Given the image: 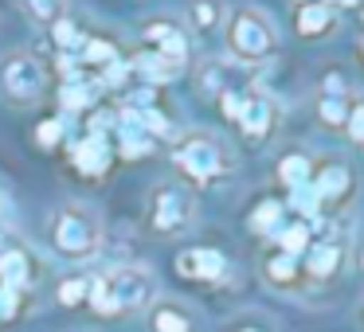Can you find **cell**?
I'll return each instance as SVG.
<instances>
[{
  "label": "cell",
  "instance_id": "1",
  "mask_svg": "<svg viewBox=\"0 0 364 332\" xmlns=\"http://www.w3.org/2000/svg\"><path fill=\"white\" fill-rule=\"evenodd\" d=\"M157 301V277L137 262L106 270L102 277L90 282V297L87 305L98 316H126V313H141Z\"/></svg>",
  "mask_w": 364,
  "mask_h": 332
},
{
  "label": "cell",
  "instance_id": "2",
  "mask_svg": "<svg viewBox=\"0 0 364 332\" xmlns=\"http://www.w3.org/2000/svg\"><path fill=\"white\" fill-rule=\"evenodd\" d=\"M48 243L59 258L67 262H87L102 250L106 235H102V223L90 207L82 204H63L55 215H51V227H48Z\"/></svg>",
  "mask_w": 364,
  "mask_h": 332
},
{
  "label": "cell",
  "instance_id": "3",
  "mask_svg": "<svg viewBox=\"0 0 364 332\" xmlns=\"http://www.w3.org/2000/svg\"><path fill=\"white\" fill-rule=\"evenodd\" d=\"M173 165H176V172L188 176L192 184H212L231 168V157H228L220 137L196 129V133H184L173 141Z\"/></svg>",
  "mask_w": 364,
  "mask_h": 332
},
{
  "label": "cell",
  "instance_id": "4",
  "mask_svg": "<svg viewBox=\"0 0 364 332\" xmlns=\"http://www.w3.org/2000/svg\"><path fill=\"white\" fill-rule=\"evenodd\" d=\"M228 51L235 63H267L278 51V32L267 12L259 9H235L228 16Z\"/></svg>",
  "mask_w": 364,
  "mask_h": 332
},
{
  "label": "cell",
  "instance_id": "5",
  "mask_svg": "<svg viewBox=\"0 0 364 332\" xmlns=\"http://www.w3.org/2000/svg\"><path fill=\"white\" fill-rule=\"evenodd\" d=\"M145 223L157 235H184L196 223V192L188 184H157L145 204Z\"/></svg>",
  "mask_w": 364,
  "mask_h": 332
},
{
  "label": "cell",
  "instance_id": "6",
  "mask_svg": "<svg viewBox=\"0 0 364 332\" xmlns=\"http://www.w3.org/2000/svg\"><path fill=\"white\" fill-rule=\"evenodd\" d=\"M48 90V67L28 51L0 59V98L9 106H36Z\"/></svg>",
  "mask_w": 364,
  "mask_h": 332
},
{
  "label": "cell",
  "instance_id": "7",
  "mask_svg": "<svg viewBox=\"0 0 364 332\" xmlns=\"http://www.w3.org/2000/svg\"><path fill=\"white\" fill-rule=\"evenodd\" d=\"M309 188L317 192V199H321V215H325V211H333V207H341V204L353 199L356 176H353V168H348L345 160H325V165L314 168Z\"/></svg>",
  "mask_w": 364,
  "mask_h": 332
},
{
  "label": "cell",
  "instance_id": "8",
  "mask_svg": "<svg viewBox=\"0 0 364 332\" xmlns=\"http://www.w3.org/2000/svg\"><path fill=\"white\" fill-rule=\"evenodd\" d=\"M141 43H145V51H157V55L173 59L176 67L188 63V35H184V28L176 24V20H168V16L145 20L141 24Z\"/></svg>",
  "mask_w": 364,
  "mask_h": 332
},
{
  "label": "cell",
  "instance_id": "9",
  "mask_svg": "<svg viewBox=\"0 0 364 332\" xmlns=\"http://www.w3.org/2000/svg\"><path fill=\"white\" fill-rule=\"evenodd\" d=\"M235 126H239V133H243L251 145L267 141L270 126H274V102H270L262 90H243L239 110H235Z\"/></svg>",
  "mask_w": 364,
  "mask_h": 332
},
{
  "label": "cell",
  "instance_id": "10",
  "mask_svg": "<svg viewBox=\"0 0 364 332\" xmlns=\"http://www.w3.org/2000/svg\"><path fill=\"white\" fill-rule=\"evenodd\" d=\"M176 274L188 282H204V285H220L228 277V258L215 246H192V250L176 254Z\"/></svg>",
  "mask_w": 364,
  "mask_h": 332
},
{
  "label": "cell",
  "instance_id": "11",
  "mask_svg": "<svg viewBox=\"0 0 364 332\" xmlns=\"http://www.w3.org/2000/svg\"><path fill=\"white\" fill-rule=\"evenodd\" d=\"M114 165V145L110 137H95V133H82L79 141H71V168L87 180H98L106 176Z\"/></svg>",
  "mask_w": 364,
  "mask_h": 332
},
{
  "label": "cell",
  "instance_id": "12",
  "mask_svg": "<svg viewBox=\"0 0 364 332\" xmlns=\"http://www.w3.org/2000/svg\"><path fill=\"white\" fill-rule=\"evenodd\" d=\"M341 266H345V246L337 238H314L301 254V274L314 282H329Z\"/></svg>",
  "mask_w": 364,
  "mask_h": 332
},
{
  "label": "cell",
  "instance_id": "13",
  "mask_svg": "<svg viewBox=\"0 0 364 332\" xmlns=\"http://www.w3.org/2000/svg\"><path fill=\"white\" fill-rule=\"evenodd\" d=\"M235 82H239V67L223 63V59H208V63H200V71H196L200 98H212V102H220L228 90H239Z\"/></svg>",
  "mask_w": 364,
  "mask_h": 332
},
{
  "label": "cell",
  "instance_id": "14",
  "mask_svg": "<svg viewBox=\"0 0 364 332\" xmlns=\"http://www.w3.org/2000/svg\"><path fill=\"white\" fill-rule=\"evenodd\" d=\"M32 282H36V262H32V254L20 250V246H4V250H0V285H9V289H20V293H24Z\"/></svg>",
  "mask_w": 364,
  "mask_h": 332
},
{
  "label": "cell",
  "instance_id": "15",
  "mask_svg": "<svg viewBox=\"0 0 364 332\" xmlns=\"http://www.w3.org/2000/svg\"><path fill=\"white\" fill-rule=\"evenodd\" d=\"M129 74H134L141 87L157 90L161 82H173L176 74H181V67H176L173 59L157 55V51H141V55H134V63H129Z\"/></svg>",
  "mask_w": 364,
  "mask_h": 332
},
{
  "label": "cell",
  "instance_id": "16",
  "mask_svg": "<svg viewBox=\"0 0 364 332\" xmlns=\"http://www.w3.org/2000/svg\"><path fill=\"white\" fill-rule=\"evenodd\" d=\"M149 332H196V316L181 301H153L149 305Z\"/></svg>",
  "mask_w": 364,
  "mask_h": 332
},
{
  "label": "cell",
  "instance_id": "17",
  "mask_svg": "<svg viewBox=\"0 0 364 332\" xmlns=\"http://www.w3.org/2000/svg\"><path fill=\"white\" fill-rule=\"evenodd\" d=\"M333 24H337V9L325 4V0H317V4H301V9L294 12V28H298V35H306V40H321V35H329Z\"/></svg>",
  "mask_w": 364,
  "mask_h": 332
},
{
  "label": "cell",
  "instance_id": "18",
  "mask_svg": "<svg viewBox=\"0 0 364 332\" xmlns=\"http://www.w3.org/2000/svg\"><path fill=\"white\" fill-rule=\"evenodd\" d=\"M98 94H102V87L90 82L87 74H79V79L59 87V106L67 114H90V110H98Z\"/></svg>",
  "mask_w": 364,
  "mask_h": 332
},
{
  "label": "cell",
  "instance_id": "19",
  "mask_svg": "<svg viewBox=\"0 0 364 332\" xmlns=\"http://www.w3.org/2000/svg\"><path fill=\"white\" fill-rule=\"evenodd\" d=\"M262 277H267L274 289H290L294 282L301 277V258H294V254H267V262H262Z\"/></svg>",
  "mask_w": 364,
  "mask_h": 332
},
{
  "label": "cell",
  "instance_id": "20",
  "mask_svg": "<svg viewBox=\"0 0 364 332\" xmlns=\"http://www.w3.org/2000/svg\"><path fill=\"white\" fill-rule=\"evenodd\" d=\"M309 176H314V160L301 157V153H286V157L278 160V184H282L286 192L309 184Z\"/></svg>",
  "mask_w": 364,
  "mask_h": 332
},
{
  "label": "cell",
  "instance_id": "21",
  "mask_svg": "<svg viewBox=\"0 0 364 332\" xmlns=\"http://www.w3.org/2000/svg\"><path fill=\"white\" fill-rule=\"evenodd\" d=\"M282 219H286V204H282V199H262V204L251 211V219H247V223H251L255 235H270V238H274L278 231H282Z\"/></svg>",
  "mask_w": 364,
  "mask_h": 332
},
{
  "label": "cell",
  "instance_id": "22",
  "mask_svg": "<svg viewBox=\"0 0 364 332\" xmlns=\"http://www.w3.org/2000/svg\"><path fill=\"white\" fill-rule=\"evenodd\" d=\"M79 63L82 67H110L118 63V48H114V40H106V35H87V43H82L79 51Z\"/></svg>",
  "mask_w": 364,
  "mask_h": 332
},
{
  "label": "cell",
  "instance_id": "23",
  "mask_svg": "<svg viewBox=\"0 0 364 332\" xmlns=\"http://www.w3.org/2000/svg\"><path fill=\"white\" fill-rule=\"evenodd\" d=\"M286 207L298 215V223H317V219H325V215H321V199H317V192L309 188V184L294 188L290 196H286Z\"/></svg>",
  "mask_w": 364,
  "mask_h": 332
},
{
  "label": "cell",
  "instance_id": "24",
  "mask_svg": "<svg viewBox=\"0 0 364 332\" xmlns=\"http://www.w3.org/2000/svg\"><path fill=\"white\" fill-rule=\"evenodd\" d=\"M274 243H278V250H282V254L301 258L306 246L314 243V231H309V223H282V231L274 235Z\"/></svg>",
  "mask_w": 364,
  "mask_h": 332
},
{
  "label": "cell",
  "instance_id": "25",
  "mask_svg": "<svg viewBox=\"0 0 364 332\" xmlns=\"http://www.w3.org/2000/svg\"><path fill=\"white\" fill-rule=\"evenodd\" d=\"M188 24H192V32H215L223 24V4L220 0H192Z\"/></svg>",
  "mask_w": 364,
  "mask_h": 332
},
{
  "label": "cell",
  "instance_id": "26",
  "mask_svg": "<svg viewBox=\"0 0 364 332\" xmlns=\"http://www.w3.org/2000/svg\"><path fill=\"white\" fill-rule=\"evenodd\" d=\"M51 40H55L59 55H75V51H82L87 35L79 32V24H75L71 16H63V20H55V24H51Z\"/></svg>",
  "mask_w": 364,
  "mask_h": 332
},
{
  "label": "cell",
  "instance_id": "27",
  "mask_svg": "<svg viewBox=\"0 0 364 332\" xmlns=\"http://www.w3.org/2000/svg\"><path fill=\"white\" fill-rule=\"evenodd\" d=\"M24 4V12L36 20V24H55V20H63L67 16V9H63V0H20Z\"/></svg>",
  "mask_w": 364,
  "mask_h": 332
},
{
  "label": "cell",
  "instance_id": "28",
  "mask_svg": "<svg viewBox=\"0 0 364 332\" xmlns=\"http://www.w3.org/2000/svg\"><path fill=\"white\" fill-rule=\"evenodd\" d=\"M55 297H59V305H87V297H90V277H63L59 282V289H55Z\"/></svg>",
  "mask_w": 364,
  "mask_h": 332
},
{
  "label": "cell",
  "instance_id": "29",
  "mask_svg": "<svg viewBox=\"0 0 364 332\" xmlns=\"http://www.w3.org/2000/svg\"><path fill=\"white\" fill-rule=\"evenodd\" d=\"M317 118H321L325 126H333V129H345L348 98H329V94H321V102H317Z\"/></svg>",
  "mask_w": 364,
  "mask_h": 332
},
{
  "label": "cell",
  "instance_id": "30",
  "mask_svg": "<svg viewBox=\"0 0 364 332\" xmlns=\"http://www.w3.org/2000/svg\"><path fill=\"white\" fill-rule=\"evenodd\" d=\"M137 118H141V129L153 137V141H168V137H173V121H168L157 106H153V110H141Z\"/></svg>",
  "mask_w": 364,
  "mask_h": 332
},
{
  "label": "cell",
  "instance_id": "31",
  "mask_svg": "<svg viewBox=\"0 0 364 332\" xmlns=\"http://www.w3.org/2000/svg\"><path fill=\"white\" fill-rule=\"evenodd\" d=\"M63 141H67V129L59 118H43L40 126H36V145H40V149H55V145H63Z\"/></svg>",
  "mask_w": 364,
  "mask_h": 332
},
{
  "label": "cell",
  "instance_id": "32",
  "mask_svg": "<svg viewBox=\"0 0 364 332\" xmlns=\"http://www.w3.org/2000/svg\"><path fill=\"white\" fill-rule=\"evenodd\" d=\"M345 133L356 145H364V98H348V118H345Z\"/></svg>",
  "mask_w": 364,
  "mask_h": 332
},
{
  "label": "cell",
  "instance_id": "33",
  "mask_svg": "<svg viewBox=\"0 0 364 332\" xmlns=\"http://www.w3.org/2000/svg\"><path fill=\"white\" fill-rule=\"evenodd\" d=\"M20 309H24V293H20V289H9V285H0V324H4V321H16Z\"/></svg>",
  "mask_w": 364,
  "mask_h": 332
},
{
  "label": "cell",
  "instance_id": "34",
  "mask_svg": "<svg viewBox=\"0 0 364 332\" xmlns=\"http://www.w3.org/2000/svg\"><path fill=\"white\" fill-rule=\"evenodd\" d=\"M333 4H341V9H360L364 0H333Z\"/></svg>",
  "mask_w": 364,
  "mask_h": 332
},
{
  "label": "cell",
  "instance_id": "35",
  "mask_svg": "<svg viewBox=\"0 0 364 332\" xmlns=\"http://www.w3.org/2000/svg\"><path fill=\"white\" fill-rule=\"evenodd\" d=\"M235 332H267V328H259V324H239Z\"/></svg>",
  "mask_w": 364,
  "mask_h": 332
},
{
  "label": "cell",
  "instance_id": "36",
  "mask_svg": "<svg viewBox=\"0 0 364 332\" xmlns=\"http://www.w3.org/2000/svg\"><path fill=\"white\" fill-rule=\"evenodd\" d=\"M290 4H298V9H301V4H317V0H290Z\"/></svg>",
  "mask_w": 364,
  "mask_h": 332
},
{
  "label": "cell",
  "instance_id": "37",
  "mask_svg": "<svg viewBox=\"0 0 364 332\" xmlns=\"http://www.w3.org/2000/svg\"><path fill=\"white\" fill-rule=\"evenodd\" d=\"M360 59H364V40H360Z\"/></svg>",
  "mask_w": 364,
  "mask_h": 332
},
{
  "label": "cell",
  "instance_id": "38",
  "mask_svg": "<svg viewBox=\"0 0 364 332\" xmlns=\"http://www.w3.org/2000/svg\"><path fill=\"white\" fill-rule=\"evenodd\" d=\"M360 270H364V250H360Z\"/></svg>",
  "mask_w": 364,
  "mask_h": 332
},
{
  "label": "cell",
  "instance_id": "39",
  "mask_svg": "<svg viewBox=\"0 0 364 332\" xmlns=\"http://www.w3.org/2000/svg\"><path fill=\"white\" fill-rule=\"evenodd\" d=\"M0 250H4V235H0Z\"/></svg>",
  "mask_w": 364,
  "mask_h": 332
},
{
  "label": "cell",
  "instance_id": "40",
  "mask_svg": "<svg viewBox=\"0 0 364 332\" xmlns=\"http://www.w3.org/2000/svg\"><path fill=\"white\" fill-rule=\"evenodd\" d=\"M360 20H364V4H360Z\"/></svg>",
  "mask_w": 364,
  "mask_h": 332
},
{
  "label": "cell",
  "instance_id": "41",
  "mask_svg": "<svg viewBox=\"0 0 364 332\" xmlns=\"http://www.w3.org/2000/svg\"><path fill=\"white\" fill-rule=\"evenodd\" d=\"M360 324H364V313H360Z\"/></svg>",
  "mask_w": 364,
  "mask_h": 332
}]
</instances>
